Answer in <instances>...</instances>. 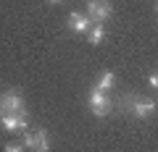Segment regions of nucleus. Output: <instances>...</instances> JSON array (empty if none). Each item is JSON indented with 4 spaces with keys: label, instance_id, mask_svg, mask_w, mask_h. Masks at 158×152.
<instances>
[{
    "label": "nucleus",
    "instance_id": "1",
    "mask_svg": "<svg viewBox=\"0 0 158 152\" xmlns=\"http://www.w3.org/2000/svg\"><path fill=\"white\" fill-rule=\"evenodd\" d=\"M87 102H90L92 115H98V118H106L108 113H111V107H113L111 97H106V92L98 89V87H92V89H90V95H87Z\"/></svg>",
    "mask_w": 158,
    "mask_h": 152
},
{
    "label": "nucleus",
    "instance_id": "2",
    "mask_svg": "<svg viewBox=\"0 0 158 152\" xmlns=\"http://www.w3.org/2000/svg\"><path fill=\"white\" fill-rule=\"evenodd\" d=\"M0 107L3 113H21V115H29L27 105H24V97L19 89H6L0 95Z\"/></svg>",
    "mask_w": 158,
    "mask_h": 152
},
{
    "label": "nucleus",
    "instance_id": "3",
    "mask_svg": "<svg viewBox=\"0 0 158 152\" xmlns=\"http://www.w3.org/2000/svg\"><path fill=\"white\" fill-rule=\"evenodd\" d=\"M0 126H3V131H8V134H16V131L21 134L29 126V115H21V113H3Z\"/></svg>",
    "mask_w": 158,
    "mask_h": 152
},
{
    "label": "nucleus",
    "instance_id": "4",
    "mask_svg": "<svg viewBox=\"0 0 158 152\" xmlns=\"http://www.w3.org/2000/svg\"><path fill=\"white\" fill-rule=\"evenodd\" d=\"M87 13L95 21H108L113 16V6L111 0H87Z\"/></svg>",
    "mask_w": 158,
    "mask_h": 152
},
{
    "label": "nucleus",
    "instance_id": "5",
    "mask_svg": "<svg viewBox=\"0 0 158 152\" xmlns=\"http://www.w3.org/2000/svg\"><path fill=\"white\" fill-rule=\"evenodd\" d=\"M66 26L71 29L74 34H87V32H90V26H92V18L85 16V13H79V11H71V13H69V18H66Z\"/></svg>",
    "mask_w": 158,
    "mask_h": 152
},
{
    "label": "nucleus",
    "instance_id": "6",
    "mask_svg": "<svg viewBox=\"0 0 158 152\" xmlns=\"http://www.w3.org/2000/svg\"><path fill=\"white\" fill-rule=\"evenodd\" d=\"M153 113H156V102H153V100H142V97H137V100H135L132 118H150Z\"/></svg>",
    "mask_w": 158,
    "mask_h": 152
},
{
    "label": "nucleus",
    "instance_id": "7",
    "mask_svg": "<svg viewBox=\"0 0 158 152\" xmlns=\"http://www.w3.org/2000/svg\"><path fill=\"white\" fill-rule=\"evenodd\" d=\"M34 152H50V134H48V129L34 131Z\"/></svg>",
    "mask_w": 158,
    "mask_h": 152
},
{
    "label": "nucleus",
    "instance_id": "8",
    "mask_svg": "<svg viewBox=\"0 0 158 152\" xmlns=\"http://www.w3.org/2000/svg\"><path fill=\"white\" fill-rule=\"evenodd\" d=\"M87 42H90V45H100V42H106V26H103V21H95L90 26V32H87Z\"/></svg>",
    "mask_w": 158,
    "mask_h": 152
},
{
    "label": "nucleus",
    "instance_id": "9",
    "mask_svg": "<svg viewBox=\"0 0 158 152\" xmlns=\"http://www.w3.org/2000/svg\"><path fill=\"white\" fill-rule=\"evenodd\" d=\"M135 100H137V95H135V92H127V95L121 97V102H118V110L124 113V115H132V107H135Z\"/></svg>",
    "mask_w": 158,
    "mask_h": 152
},
{
    "label": "nucleus",
    "instance_id": "10",
    "mask_svg": "<svg viewBox=\"0 0 158 152\" xmlns=\"http://www.w3.org/2000/svg\"><path fill=\"white\" fill-rule=\"evenodd\" d=\"M113 81H116V76H113V71H103L100 73V79H98V89H103V92H108V89H111V87H113Z\"/></svg>",
    "mask_w": 158,
    "mask_h": 152
},
{
    "label": "nucleus",
    "instance_id": "11",
    "mask_svg": "<svg viewBox=\"0 0 158 152\" xmlns=\"http://www.w3.org/2000/svg\"><path fill=\"white\" fill-rule=\"evenodd\" d=\"M3 152H24V144L21 142H6L3 144Z\"/></svg>",
    "mask_w": 158,
    "mask_h": 152
},
{
    "label": "nucleus",
    "instance_id": "12",
    "mask_svg": "<svg viewBox=\"0 0 158 152\" xmlns=\"http://www.w3.org/2000/svg\"><path fill=\"white\" fill-rule=\"evenodd\" d=\"M148 84H150L153 89H158V68H156V71H150V73H148Z\"/></svg>",
    "mask_w": 158,
    "mask_h": 152
},
{
    "label": "nucleus",
    "instance_id": "13",
    "mask_svg": "<svg viewBox=\"0 0 158 152\" xmlns=\"http://www.w3.org/2000/svg\"><path fill=\"white\" fill-rule=\"evenodd\" d=\"M45 3H53V6H56V3H63V0H45Z\"/></svg>",
    "mask_w": 158,
    "mask_h": 152
},
{
    "label": "nucleus",
    "instance_id": "14",
    "mask_svg": "<svg viewBox=\"0 0 158 152\" xmlns=\"http://www.w3.org/2000/svg\"><path fill=\"white\" fill-rule=\"evenodd\" d=\"M156 13H158V0H156Z\"/></svg>",
    "mask_w": 158,
    "mask_h": 152
},
{
    "label": "nucleus",
    "instance_id": "15",
    "mask_svg": "<svg viewBox=\"0 0 158 152\" xmlns=\"http://www.w3.org/2000/svg\"><path fill=\"white\" fill-rule=\"evenodd\" d=\"M0 118H3V107H0Z\"/></svg>",
    "mask_w": 158,
    "mask_h": 152
}]
</instances>
